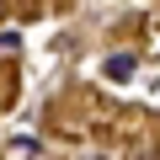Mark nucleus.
I'll return each instance as SVG.
<instances>
[{
	"label": "nucleus",
	"mask_w": 160,
	"mask_h": 160,
	"mask_svg": "<svg viewBox=\"0 0 160 160\" xmlns=\"http://www.w3.org/2000/svg\"><path fill=\"white\" fill-rule=\"evenodd\" d=\"M80 160H102V155H80Z\"/></svg>",
	"instance_id": "nucleus-2"
},
{
	"label": "nucleus",
	"mask_w": 160,
	"mask_h": 160,
	"mask_svg": "<svg viewBox=\"0 0 160 160\" xmlns=\"http://www.w3.org/2000/svg\"><path fill=\"white\" fill-rule=\"evenodd\" d=\"M102 75H107V80H128V75H133V53H112V59L102 64Z\"/></svg>",
	"instance_id": "nucleus-1"
}]
</instances>
